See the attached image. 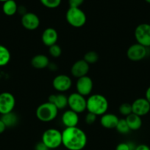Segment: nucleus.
<instances>
[{"mask_svg":"<svg viewBox=\"0 0 150 150\" xmlns=\"http://www.w3.org/2000/svg\"><path fill=\"white\" fill-rule=\"evenodd\" d=\"M87 142L86 133L79 127H66L62 131V145L68 150H82Z\"/></svg>","mask_w":150,"mask_h":150,"instance_id":"nucleus-1","label":"nucleus"},{"mask_svg":"<svg viewBox=\"0 0 150 150\" xmlns=\"http://www.w3.org/2000/svg\"><path fill=\"white\" fill-rule=\"evenodd\" d=\"M109 103L107 98L100 94L91 95L87 99V111L96 116H102L108 110Z\"/></svg>","mask_w":150,"mask_h":150,"instance_id":"nucleus-2","label":"nucleus"},{"mask_svg":"<svg viewBox=\"0 0 150 150\" xmlns=\"http://www.w3.org/2000/svg\"><path fill=\"white\" fill-rule=\"evenodd\" d=\"M57 107L50 102H46L41 104L37 108L35 115L38 120L43 122H49L53 121L58 115Z\"/></svg>","mask_w":150,"mask_h":150,"instance_id":"nucleus-3","label":"nucleus"},{"mask_svg":"<svg viewBox=\"0 0 150 150\" xmlns=\"http://www.w3.org/2000/svg\"><path fill=\"white\" fill-rule=\"evenodd\" d=\"M41 142L49 148L55 149L62 145V132L55 128H49L43 133Z\"/></svg>","mask_w":150,"mask_h":150,"instance_id":"nucleus-4","label":"nucleus"},{"mask_svg":"<svg viewBox=\"0 0 150 150\" xmlns=\"http://www.w3.org/2000/svg\"><path fill=\"white\" fill-rule=\"evenodd\" d=\"M68 23L74 28H80L85 24L87 17L85 13L80 8L69 7L66 14Z\"/></svg>","mask_w":150,"mask_h":150,"instance_id":"nucleus-5","label":"nucleus"},{"mask_svg":"<svg viewBox=\"0 0 150 150\" xmlns=\"http://www.w3.org/2000/svg\"><path fill=\"white\" fill-rule=\"evenodd\" d=\"M68 106L78 114L83 113L87 110V99L77 92H73L68 97Z\"/></svg>","mask_w":150,"mask_h":150,"instance_id":"nucleus-6","label":"nucleus"},{"mask_svg":"<svg viewBox=\"0 0 150 150\" xmlns=\"http://www.w3.org/2000/svg\"><path fill=\"white\" fill-rule=\"evenodd\" d=\"M135 38L137 43L148 48L150 47V24L141 23L135 29Z\"/></svg>","mask_w":150,"mask_h":150,"instance_id":"nucleus-7","label":"nucleus"},{"mask_svg":"<svg viewBox=\"0 0 150 150\" xmlns=\"http://www.w3.org/2000/svg\"><path fill=\"white\" fill-rule=\"evenodd\" d=\"M16 106V99L10 92H4L0 93V114L13 112Z\"/></svg>","mask_w":150,"mask_h":150,"instance_id":"nucleus-8","label":"nucleus"},{"mask_svg":"<svg viewBox=\"0 0 150 150\" xmlns=\"http://www.w3.org/2000/svg\"><path fill=\"white\" fill-rule=\"evenodd\" d=\"M147 55V48L138 43L132 44L126 51V57L132 62H139Z\"/></svg>","mask_w":150,"mask_h":150,"instance_id":"nucleus-9","label":"nucleus"},{"mask_svg":"<svg viewBox=\"0 0 150 150\" xmlns=\"http://www.w3.org/2000/svg\"><path fill=\"white\" fill-rule=\"evenodd\" d=\"M94 83L91 78L85 76L77 79L76 83V92L84 97L90 96L92 92Z\"/></svg>","mask_w":150,"mask_h":150,"instance_id":"nucleus-10","label":"nucleus"},{"mask_svg":"<svg viewBox=\"0 0 150 150\" xmlns=\"http://www.w3.org/2000/svg\"><path fill=\"white\" fill-rule=\"evenodd\" d=\"M52 86L57 92H67L72 86L71 79L67 75L60 74L54 78L52 81Z\"/></svg>","mask_w":150,"mask_h":150,"instance_id":"nucleus-11","label":"nucleus"},{"mask_svg":"<svg viewBox=\"0 0 150 150\" xmlns=\"http://www.w3.org/2000/svg\"><path fill=\"white\" fill-rule=\"evenodd\" d=\"M131 105H132V114H136L141 117L148 114L150 111V103L145 98H141L135 100Z\"/></svg>","mask_w":150,"mask_h":150,"instance_id":"nucleus-12","label":"nucleus"},{"mask_svg":"<svg viewBox=\"0 0 150 150\" xmlns=\"http://www.w3.org/2000/svg\"><path fill=\"white\" fill-rule=\"evenodd\" d=\"M21 25L26 30L33 31L40 26V18L33 13H26L21 17Z\"/></svg>","mask_w":150,"mask_h":150,"instance_id":"nucleus-13","label":"nucleus"},{"mask_svg":"<svg viewBox=\"0 0 150 150\" xmlns=\"http://www.w3.org/2000/svg\"><path fill=\"white\" fill-rule=\"evenodd\" d=\"M90 70V64L84 59H79L75 62L71 68V73L76 79H79L88 75Z\"/></svg>","mask_w":150,"mask_h":150,"instance_id":"nucleus-14","label":"nucleus"},{"mask_svg":"<svg viewBox=\"0 0 150 150\" xmlns=\"http://www.w3.org/2000/svg\"><path fill=\"white\" fill-rule=\"evenodd\" d=\"M41 40L44 45L49 47L57 44L58 40V33L54 28L49 27L43 32L41 35Z\"/></svg>","mask_w":150,"mask_h":150,"instance_id":"nucleus-15","label":"nucleus"},{"mask_svg":"<svg viewBox=\"0 0 150 150\" xmlns=\"http://www.w3.org/2000/svg\"><path fill=\"white\" fill-rule=\"evenodd\" d=\"M61 121L66 127H77L79 123V115L77 113L71 110H67L62 115Z\"/></svg>","mask_w":150,"mask_h":150,"instance_id":"nucleus-16","label":"nucleus"},{"mask_svg":"<svg viewBox=\"0 0 150 150\" xmlns=\"http://www.w3.org/2000/svg\"><path fill=\"white\" fill-rule=\"evenodd\" d=\"M119 119L116 114L111 113H106L101 116L100 124L106 129H114L117 126Z\"/></svg>","mask_w":150,"mask_h":150,"instance_id":"nucleus-17","label":"nucleus"},{"mask_svg":"<svg viewBox=\"0 0 150 150\" xmlns=\"http://www.w3.org/2000/svg\"><path fill=\"white\" fill-rule=\"evenodd\" d=\"M49 59L44 54H37L31 59V64L32 67L38 70L46 68L49 65Z\"/></svg>","mask_w":150,"mask_h":150,"instance_id":"nucleus-18","label":"nucleus"},{"mask_svg":"<svg viewBox=\"0 0 150 150\" xmlns=\"http://www.w3.org/2000/svg\"><path fill=\"white\" fill-rule=\"evenodd\" d=\"M49 102L54 104L58 110L63 109L68 106V97L63 94H55L49 97Z\"/></svg>","mask_w":150,"mask_h":150,"instance_id":"nucleus-19","label":"nucleus"},{"mask_svg":"<svg viewBox=\"0 0 150 150\" xmlns=\"http://www.w3.org/2000/svg\"><path fill=\"white\" fill-rule=\"evenodd\" d=\"M129 130L132 131H136L141 129L142 126V119L141 117L135 114H131L125 118Z\"/></svg>","mask_w":150,"mask_h":150,"instance_id":"nucleus-20","label":"nucleus"},{"mask_svg":"<svg viewBox=\"0 0 150 150\" xmlns=\"http://www.w3.org/2000/svg\"><path fill=\"white\" fill-rule=\"evenodd\" d=\"M18 5L14 0H8L3 3L2 11L6 16H12L18 12Z\"/></svg>","mask_w":150,"mask_h":150,"instance_id":"nucleus-21","label":"nucleus"},{"mask_svg":"<svg viewBox=\"0 0 150 150\" xmlns=\"http://www.w3.org/2000/svg\"><path fill=\"white\" fill-rule=\"evenodd\" d=\"M0 119L2 120V122L4 123L7 127H14L19 122V117L13 112L3 114V115H1V117Z\"/></svg>","mask_w":150,"mask_h":150,"instance_id":"nucleus-22","label":"nucleus"},{"mask_svg":"<svg viewBox=\"0 0 150 150\" xmlns=\"http://www.w3.org/2000/svg\"><path fill=\"white\" fill-rule=\"evenodd\" d=\"M11 54L10 51L6 46L0 45V67L7 65L10 61Z\"/></svg>","mask_w":150,"mask_h":150,"instance_id":"nucleus-23","label":"nucleus"},{"mask_svg":"<svg viewBox=\"0 0 150 150\" xmlns=\"http://www.w3.org/2000/svg\"><path fill=\"white\" fill-rule=\"evenodd\" d=\"M116 129L120 134L122 135H126L131 131L128 127L125 119H121V120L119 119V121L118 122Z\"/></svg>","mask_w":150,"mask_h":150,"instance_id":"nucleus-24","label":"nucleus"},{"mask_svg":"<svg viewBox=\"0 0 150 150\" xmlns=\"http://www.w3.org/2000/svg\"><path fill=\"white\" fill-rule=\"evenodd\" d=\"M83 59L88 63V64H95L99 60V54L96 51H90L87 52L84 55Z\"/></svg>","mask_w":150,"mask_h":150,"instance_id":"nucleus-25","label":"nucleus"},{"mask_svg":"<svg viewBox=\"0 0 150 150\" xmlns=\"http://www.w3.org/2000/svg\"><path fill=\"white\" fill-rule=\"evenodd\" d=\"M119 111L121 115L124 116V117H127L128 115L132 113V105L130 103H124L120 105Z\"/></svg>","mask_w":150,"mask_h":150,"instance_id":"nucleus-26","label":"nucleus"},{"mask_svg":"<svg viewBox=\"0 0 150 150\" xmlns=\"http://www.w3.org/2000/svg\"><path fill=\"white\" fill-rule=\"evenodd\" d=\"M49 53L51 57H54V58H58L62 54V49L60 45L55 44L49 48Z\"/></svg>","mask_w":150,"mask_h":150,"instance_id":"nucleus-27","label":"nucleus"},{"mask_svg":"<svg viewBox=\"0 0 150 150\" xmlns=\"http://www.w3.org/2000/svg\"><path fill=\"white\" fill-rule=\"evenodd\" d=\"M40 1L44 7L50 9H54L59 7L61 3V0H40Z\"/></svg>","mask_w":150,"mask_h":150,"instance_id":"nucleus-28","label":"nucleus"},{"mask_svg":"<svg viewBox=\"0 0 150 150\" xmlns=\"http://www.w3.org/2000/svg\"><path fill=\"white\" fill-rule=\"evenodd\" d=\"M135 144L132 142H122L116 146V150H135Z\"/></svg>","mask_w":150,"mask_h":150,"instance_id":"nucleus-29","label":"nucleus"},{"mask_svg":"<svg viewBox=\"0 0 150 150\" xmlns=\"http://www.w3.org/2000/svg\"><path fill=\"white\" fill-rule=\"evenodd\" d=\"M97 116L92 113L88 112V114L85 117V122L87 125H93L96 121Z\"/></svg>","mask_w":150,"mask_h":150,"instance_id":"nucleus-30","label":"nucleus"},{"mask_svg":"<svg viewBox=\"0 0 150 150\" xmlns=\"http://www.w3.org/2000/svg\"><path fill=\"white\" fill-rule=\"evenodd\" d=\"M83 2L84 0H69V4L70 7L79 8V7L83 4Z\"/></svg>","mask_w":150,"mask_h":150,"instance_id":"nucleus-31","label":"nucleus"},{"mask_svg":"<svg viewBox=\"0 0 150 150\" xmlns=\"http://www.w3.org/2000/svg\"><path fill=\"white\" fill-rule=\"evenodd\" d=\"M35 150H49V148L42 142H38L35 146Z\"/></svg>","mask_w":150,"mask_h":150,"instance_id":"nucleus-32","label":"nucleus"},{"mask_svg":"<svg viewBox=\"0 0 150 150\" xmlns=\"http://www.w3.org/2000/svg\"><path fill=\"white\" fill-rule=\"evenodd\" d=\"M135 150H150V147L146 144H139L136 146Z\"/></svg>","mask_w":150,"mask_h":150,"instance_id":"nucleus-33","label":"nucleus"},{"mask_svg":"<svg viewBox=\"0 0 150 150\" xmlns=\"http://www.w3.org/2000/svg\"><path fill=\"white\" fill-rule=\"evenodd\" d=\"M6 128H7L6 125H4V123L3 122L2 120L0 119V134H1V133H4V132L5 131Z\"/></svg>","mask_w":150,"mask_h":150,"instance_id":"nucleus-34","label":"nucleus"},{"mask_svg":"<svg viewBox=\"0 0 150 150\" xmlns=\"http://www.w3.org/2000/svg\"><path fill=\"white\" fill-rule=\"evenodd\" d=\"M145 98L146 99V100L150 103V86H149V87L147 88L146 91Z\"/></svg>","mask_w":150,"mask_h":150,"instance_id":"nucleus-35","label":"nucleus"},{"mask_svg":"<svg viewBox=\"0 0 150 150\" xmlns=\"http://www.w3.org/2000/svg\"><path fill=\"white\" fill-rule=\"evenodd\" d=\"M7 1H8V0H0V1H1V2H5Z\"/></svg>","mask_w":150,"mask_h":150,"instance_id":"nucleus-36","label":"nucleus"},{"mask_svg":"<svg viewBox=\"0 0 150 150\" xmlns=\"http://www.w3.org/2000/svg\"><path fill=\"white\" fill-rule=\"evenodd\" d=\"M146 1V2H148V3H149L150 4V0H145Z\"/></svg>","mask_w":150,"mask_h":150,"instance_id":"nucleus-37","label":"nucleus"},{"mask_svg":"<svg viewBox=\"0 0 150 150\" xmlns=\"http://www.w3.org/2000/svg\"><path fill=\"white\" fill-rule=\"evenodd\" d=\"M149 24H150V23H149Z\"/></svg>","mask_w":150,"mask_h":150,"instance_id":"nucleus-38","label":"nucleus"}]
</instances>
